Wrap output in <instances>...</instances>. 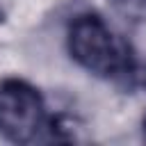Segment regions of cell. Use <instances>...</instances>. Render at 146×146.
I'll return each instance as SVG.
<instances>
[{"label":"cell","mask_w":146,"mask_h":146,"mask_svg":"<svg viewBox=\"0 0 146 146\" xmlns=\"http://www.w3.org/2000/svg\"><path fill=\"white\" fill-rule=\"evenodd\" d=\"M71 57L87 71L114 78L130 71V48L110 30V25L98 16H80L68 30Z\"/></svg>","instance_id":"obj_1"},{"label":"cell","mask_w":146,"mask_h":146,"mask_svg":"<svg viewBox=\"0 0 146 146\" xmlns=\"http://www.w3.org/2000/svg\"><path fill=\"white\" fill-rule=\"evenodd\" d=\"M46 105L41 94L25 80L0 82V132L16 144H27L46 128Z\"/></svg>","instance_id":"obj_2"},{"label":"cell","mask_w":146,"mask_h":146,"mask_svg":"<svg viewBox=\"0 0 146 146\" xmlns=\"http://www.w3.org/2000/svg\"><path fill=\"white\" fill-rule=\"evenodd\" d=\"M116 5H119L125 14H130V16H141V14H146V0H116Z\"/></svg>","instance_id":"obj_3"},{"label":"cell","mask_w":146,"mask_h":146,"mask_svg":"<svg viewBox=\"0 0 146 146\" xmlns=\"http://www.w3.org/2000/svg\"><path fill=\"white\" fill-rule=\"evenodd\" d=\"M144 139H146V121H144Z\"/></svg>","instance_id":"obj_4"}]
</instances>
